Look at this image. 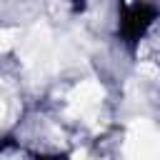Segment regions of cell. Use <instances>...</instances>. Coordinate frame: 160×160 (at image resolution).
<instances>
[{
    "label": "cell",
    "instance_id": "1",
    "mask_svg": "<svg viewBox=\"0 0 160 160\" xmlns=\"http://www.w3.org/2000/svg\"><path fill=\"white\" fill-rule=\"evenodd\" d=\"M20 60L28 75H32L35 80H42L55 70L52 35L45 25H32L28 38L20 42Z\"/></svg>",
    "mask_w": 160,
    "mask_h": 160
},
{
    "label": "cell",
    "instance_id": "2",
    "mask_svg": "<svg viewBox=\"0 0 160 160\" xmlns=\"http://www.w3.org/2000/svg\"><path fill=\"white\" fill-rule=\"evenodd\" d=\"M125 160H160V132L150 120H132L122 145Z\"/></svg>",
    "mask_w": 160,
    "mask_h": 160
},
{
    "label": "cell",
    "instance_id": "3",
    "mask_svg": "<svg viewBox=\"0 0 160 160\" xmlns=\"http://www.w3.org/2000/svg\"><path fill=\"white\" fill-rule=\"evenodd\" d=\"M105 98V90L100 82L95 80H82L80 85H75L68 95V115L72 118H85V115H92L100 102Z\"/></svg>",
    "mask_w": 160,
    "mask_h": 160
},
{
    "label": "cell",
    "instance_id": "4",
    "mask_svg": "<svg viewBox=\"0 0 160 160\" xmlns=\"http://www.w3.org/2000/svg\"><path fill=\"white\" fill-rule=\"evenodd\" d=\"M20 40V30L18 28H2L0 30V52H8L18 45Z\"/></svg>",
    "mask_w": 160,
    "mask_h": 160
},
{
    "label": "cell",
    "instance_id": "5",
    "mask_svg": "<svg viewBox=\"0 0 160 160\" xmlns=\"http://www.w3.org/2000/svg\"><path fill=\"white\" fill-rule=\"evenodd\" d=\"M70 160H92V158H90V155H88V152H85V150H75V152H72V158H70Z\"/></svg>",
    "mask_w": 160,
    "mask_h": 160
},
{
    "label": "cell",
    "instance_id": "6",
    "mask_svg": "<svg viewBox=\"0 0 160 160\" xmlns=\"http://www.w3.org/2000/svg\"><path fill=\"white\" fill-rule=\"evenodd\" d=\"M2 115H5V105H2V100H0V120H2Z\"/></svg>",
    "mask_w": 160,
    "mask_h": 160
}]
</instances>
